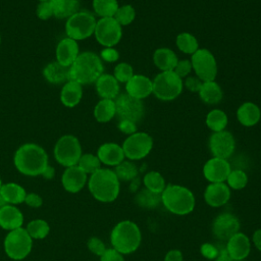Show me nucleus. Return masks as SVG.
I'll return each mask as SVG.
<instances>
[{"mask_svg": "<svg viewBox=\"0 0 261 261\" xmlns=\"http://www.w3.org/2000/svg\"><path fill=\"white\" fill-rule=\"evenodd\" d=\"M13 162L20 173L29 176L42 175L49 165L46 151L35 143L21 145L14 154Z\"/></svg>", "mask_w": 261, "mask_h": 261, "instance_id": "nucleus-1", "label": "nucleus"}, {"mask_svg": "<svg viewBox=\"0 0 261 261\" xmlns=\"http://www.w3.org/2000/svg\"><path fill=\"white\" fill-rule=\"evenodd\" d=\"M104 66L100 56L91 51L79 54L68 69V80L81 85L95 83L103 74Z\"/></svg>", "mask_w": 261, "mask_h": 261, "instance_id": "nucleus-2", "label": "nucleus"}, {"mask_svg": "<svg viewBox=\"0 0 261 261\" xmlns=\"http://www.w3.org/2000/svg\"><path fill=\"white\" fill-rule=\"evenodd\" d=\"M88 188L96 200L103 203H110L118 197L120 182L114 170L100 168L90 175Z\"/></svg>", "mask_w": 261, "mask_h": 261, "instance_id": "nucleus-3", "label": "nucleus"}, {"mask_svg": "<svg viewBox=\"0 0 261 261\" xmlns=\"http://www.w3.org/2000/svg\"><path fill=\"white\" fill-rule=\"evenodd\" d=\"M141 229L138 224L132 220L119 221L110 232V243L112 248L122 255L136 252L141 245Z\"/></svg>", "mask_w": 261, "mask_h": 261, "instance_id": "nucleus-4", "label": "nucleus"}, {"mask_svg": "<svg viewBox=\"0 0 261 261\" xmlns=\"http://www.w3.org/2000/svg\"><path fill=\"white\" fill-rule=\"evenodd\" d=\"M160 196L166 210L175 215L190 214L196 205L193 192L180 185H167Z\"/></svg>", "mask_w": 261, "mask_h": 261, "instance_id": "nucleus-5", "label": "nucleus"}, {"mask_svg": "<svg viewBox=\"0 0 261 261\" xmlns=\"http://www.w3.org/2000/svg\"><path fill=\"white\" fill-rule=\"evenodd\" d=\"M153 94L162 101H171L178 97L184 88L182 79L173 70L161 71L152 81Z\"/></svg>", "mask_w": 261, "mask_h": 261, "instance_id": "nucleus-6", "label": "nucleus"}, {"mask_svg": "<svg viewBox=\"0 0 261 261\" xmlns=\"http://www.w3.org/2000/svg\"><path fill=\"white\" fill-rule=\"evenodd\" d=\"M96 18L89 11H77L69 16L65 22L66 37L77 41L85 40L94 35Z\"/></svg>", "mask_w": 261, "mask_h": 261, "instance_id": "nucleus-7", "label": "nucleus"}, {"mask_svg": "<svg viewBox=\"0 0 261 261\" xmlns=\"http://www.w3.org/2000/svg\"><path fill=\"white\" fill-rule=\"evenodd\" d=\"M54 158L62 166L76 165L82 156V146L79 139L72 135H64L54 146Z\"/></svg>", "mask_w": 261, "mask_h": 261, "instance_id": "nucleus-8", "label": "nucleus"}, {"mask_svg": "<svg viewBox=\"0 0 261 261\" xmlns=\"http://www.w3.org/2000/svg\"><path fill=\"white\" fill-rule=\"evenodd\" d=\"M32 247L33 239L22 227L10 230L4 240L5 253L13 260L24 259L31 253Z\"/></svg>", "mask_w": 261, "mask_h": 261, "instance_id": "nucleus-9", "label": "nucleus"}, {"mask_svg": "<svg viewBox=\"0 0 261 261\" xmlns=\"http://www.w3.org/2000/svg\"><path fill=\"white\" fill-rule=\"evenodd\" d=\"M124 156L129 160H140L145 158L153 148V139L144 132H136L129 135L122 144Z\"/></svg>", "mask_w": 261, "mask_h": 261, "instance_id": "nucleus-10", "label": "nucleus"}, {"mask_svg": "<svg viewBox=\"0 0 261 261\" xmlns=\"http://www.w3.org/2000/svg\"><path fill=\"white\" fill-rule=\"evenodd\" d=\"M192 68L202 82L214 81L217 74V64L214 55L207 49H198L192 54Z\"/></svg>", "mask_w": 261, "mask_h": 261, "instance_id": "nucleus-11", "label": "nucleus"}, {"mask_svg": "<svg viewBox=\"0 0 261 261\" xmlns=\"http://www.w3.org/2000/svg\"><path fill=\"white\" fill-rule=\"evenodd\" d=\"M94 35L100 45L114 47L122 37L121 25L114 17H103L97 20Z\"/></svg>", "mask_w": 261, "mask_h": 261, "instance_id": "nucleus-12", "label": "nucleus"}, {"mask_svg": "<svg viewBox=\"0 0 261 261\" xmlns=\"http://www.w3.org/2000/svg\"><path fill=\"white\" fill-rule=\"evenodd\" d=\"M114 103L116 115L119 119H127L137 123L144 116L145 108L142 101L127 93L118 95L114 99Z\"/></svg>", "mask_w": 261, "mask_h": 261, "instance_id": "nucleus-13", "label": "nucleus"}, {"mask_svg": "<svg viewBox=\"0 0 261 261\" xmlns=\"http://www.w3.org/2000/svg\"><path fill=\"white\" fill-rule=\"evenodd\" d=\"M240 221L238 217L229 212L218 214L212 222V233L220 241H227L240 231Z\"/></svg>", "mask_w": 261, "mask_h": 261, "instance_id": "nucleus-14", "label": "nucleus"}, {"mask_svg": "<svg viewBox=\"0 0 261 261\" xmlns=\"http://www.w3.org/2000/svg\"><path fill=\"white\" fill-rule=\"evenodd\" d=\"M234 148V138L225 129L213 133L209 139V149L213 157L227 159L233 153Z\"/></svg>", "mask_w": 261, "mask_h": 261, "instance_id": "nucleus-15", "label": "nucleus"}, {"mask_svg": "<svg viewBox=\"0 0 261 261\" xmlns=\"http://www.w3.org/2000/svg\"><path fill=\"white\" fill-rule=\"evenodd\" d=\"M231 170L227 159L212 157L203 166V175L209 182H224Z\"/></svg>", "mask_w": 261, "mask_h": 261, "instance_id": "nucleus-16", "label": "nucleus"}, {"mask_svg": "<svg viewBox=\"0 0 261 261\" xmlns=\"http://www.w3.org/2000/svg\"><path fill=\"white\" fill-rule=\"evenodd\" d=\"M233 261L245 260L251 251V241L244 232H237L226 241L224 246Z\"/></svg>", "mask_w": 261, "mask_h": 261, "instance_id": "nucleus-17", "label": "nucleus"}, {"mask_svg": "<svg viewBox=\"0 0 261 261\" xmlns=\"http://www.w3.org/2000/svg\"><path fill=\"white\" fill-rule=\"evenodd\" d=\"M230 198V189L224 182H210L204 191L206 204L213 208L225 205Z\"/></svg>", "mask_w": 261, "mask_h": 261, "instance_id": "nucleus-18", "label": "nucleus"}, {"mask_svg": "<svg viewBox=\"0 0 261 261\" xmlns=\"http://www.w3.org/2000/svg\"><path fill=\"white\" fill-rule=\"evenodd\" d=\"M80 54L77 42L65 37L61 39L56 46V61L65 67H69Z\"/></svg>", "mask_w": 261, "mask_h": 261, "instance_id": "nucleus-19", "label": "nucleus"}, {"mask_svg": "<svg viewBox=\"0 0 261 261\" xmlns=\"http://www.w3.org/2000/svg\"><path fill=\"white\" fill-rule=\"evenodd\" d=\"M88 180V174L77 165L66 167L61 176V182L65 191L69 193L80 192Z\"/></svg>", "mask_w": 261, "mask_h": 261, "instance_id": "nucleus-20", "label": "nucleus"}, {"mask_svg": "<svg viewBox=\"0 0 261 261\" xmlns=\"http://www.w3.org/2000/svg\"><path fill=\"white\" fill-rule=\"evenodd\" d=\"M126 93L137 99H144L153 92L152 81L143 74H134L125 85Z\"/></svg>", "mask_w": 261, "mask_h": 261, "instance_id": "nucleus-21", "label": "nucleus"}, {"mask_svg": "<svg viewBox=\"0 0 261 261\" xmlns=\"http://www.w3.org/2000/svg\"><path fill=\"white\" fill-rule=\"evenodd\" d=\"M97 156L101 163L114 167L121 163L125 158L122 147L116 143L102 144L98 148Z\"/></svg>", "mask_w": 261, "mask_h": 261, "instance_id": "nucleus-22", "label": "nucleus"}, {"mask_svg": "<svg viewBox=\"0 0 261 261\" xmlns=\"http://www.w3.org/2000/svg\"><path fill=\"white\" fill-rule=\"evenodd\" d=\"M23 215L14 205L5 204L0 209V226L6 230H13L21 227Z\"/></svg>", "mask_w": 261, "mask_h": 261, "instance_id": "nucleus-23", "label": "nucleus"}, {"mask_svg": "<svg viewBox=\"0 0 261 261\" xmlns=\"http://www.w3.org/2000/svg\"><path fill=\"white\" fill-rule=\"evenodd\" d=\"M95 85L96 91L101 99L114 100L119 94V83L112 74H101L95 82Z\"/></svg>", "mask_w": 261, "mask_h": 261, "instance_id": "nucleus-24", "label": "nucleus"}, {"mask_svg": "<svg viewBox=\"0 0 261 261\" xmlns=\"http://www.w3.org/2000/svg\"><path fill=\"white\" fill-rule=\"evenodd\" d=\"M83 98V88L82 85L73 82V81H67L61 91H60V101L61 103L68 107L72 108L75 107Z\"/></svg>", "mask_w": 261, "mask_h": 261, "instance_id": "nucleus-25", "label": "nucleus"}, {"mask_svg": "<svg viewBox=\"0 0 261 261\" xmlns=\"http://www.w3.org/2000/svg\"><path fill=\"white\" fill-rule=\"evenodd\" d=\"M237 118L244 126H253L261 118L260 108L253 102H245L238 108Z\"/></svg>", "mask_w": 261, "mask_h": 261, "instance_id": "nucleus-26", "label": "nucleus"}, {"mask_svg": "<svg viewBox=\"0 0 261 261\" xmlns=\"http://www.w3.org/2000/svg\"><path fill=\"white\" fill-rule=\"evenodd\" d=\"M153 61L161 71H169L174 69L178 59L171 49L159 48L153 54Z\"/></svg>", "mask_w": 261, "mask_h": 261, "instance_id": "nucleus-27", "label": "nucleus"}, {"mask_svg": "<svg viewBox=\"0 0 261 261\" xmlns=\"http://www.w3.org/2000/svg\"><path fill=\"white\" fill-rule=\"evenodd\" d=\"M27 196V193L24 189L15 184V182H8V184H2L0 188V197L4 200L6 204H19L24 202V198Z\"/></svg>", "mask_w": 261, "mask_h": 261, "instance_id": "nucleus-28", "label": "nucleus"}, {"mask_svg": "<svg viewBox=\"0 0 261 261\" xmlns=\"http://www.w3.org/2000/svg\"><path fill=\"white\" fill-rule=\"evenodd\" d=\"M68 69L69 67H65L57 61H53L45 66L43 75L50 84H61L68 81Z\"/></svg>", "mask_w": 261, "mask_h": 261, "instance_id": "nucleus-29", "label": "nucleus"}, {"mask_svg": "<svg viewBox=\"0 0 261 261\" xmlns=\"http://www.w3.org/2000/svg\"><path fill=\"white\" fill-rule=\"evenodd\" d=\"M201 100L206 104H217L222 99V91L215 81L203 82L200 91L198 92Z\"/></svg>", "mask_w": 261, "mask_h": 261, "instance_id": "nucleus-30", "label": "nucleus"}, {"mask_svg": "<svg viewBox=\"0 0 261 261\" xmlns=\"http://www.w3.org/2000/svg\"><path fill=\"white\" fill-rule=\"evenodd\" d=\"M54 16L57 18H68L79 11L80 0H50Z\"/></svg>", "mask_w": 261, "mask_h": 261, "instance_id": "nucleus-31", "label": "nucleus"}, {"mask_svg": "<svg viewBox=\"0 0 261 261\" xmlns=\"http://www.w3.org/2000/svg\"><path fill=\"white\" fill-rule=\"evenodd\" d=\"M116 115L114 100L101 99L94 108V117L99 122H108Z\"/></svg>", "mask_w": 261, "mask_h": 261, "instance_id": "nucleus-32", "label": "nucleus"}, {"mask_svg": "<svg viewBox=\"0 0 261 261\" xmlns=\"http://www.w3.org/2000/svg\"><path fill=\"white\" fill-rule=\"evenodd\" d=\"M227 122L226 113L220 109H213L206 116V125L214 133L224 130Z\"/></svg>", "mask_w": 261, "mask_h": 261, "instance_id": "nucleus-33", "label": "nucleus"}, {"mask_svg": "<svg viewBox=\"0 0 261 261\" xmlns=\"http://www.w3.org/2000/svg\"><path fill=\"white\" fill-rule=\"evenodd\" d=\"M143 184L145 189L156 194H161L166 187L164 177L161 175V173L154 170L149 171L144 175Z\"/></svg>", "mask_w": 261, "mask_h": 261, "instance_id": "nucleus-34", "label": "nucleus"}, {"mask_svg": "<svg viewBox=\"0 0 261 261\" xmlns=\"http://www.w3.org/2000/svg\"><path fill=\"white\" fill-rule=\"evenodd\" d=\"M135 201L138 206L142 208L153 209L157 207L158 204L161 202V196L160 194H156L147 189H143L136 195Z\"/></svg>", "mask_w": 261, "mask_h": 261, "instance_id": "nucleus-35", "label": "nucleus"}, {"mask_svg": "<svg viewBox=\"0 0 261 261\" xmlns=\"http://www.w3.org/2000/svg\"><path fill=\"white\" fill-rule=\"evenodd\" d=\"M118 7L117 0H93V9L101 18L113 17Z\"/></svg>", "mask_w": 261, "mask_h": 261, "instance_id": "nucleus-36", "label": "nucleus"}, {"mask_svg": "<svg viewBox=\"0 0 261 261\" xmlns=\"http://www.w3.org/2000/svg\"><path fill=\"white\" fill-rule=\"evenodd\" d=\"M177 48L186 54H194L198 48V41L195 36L190 33H180L175 40Z\"/></svg>", "mask_w": 261, "mask_h": 261, "instance_id": "nucleus-37", "label": "nucleus"}, {"mask_svg": "<svg viewBox=\"0 0 261 261\" xmlns=\"http://www.w3.org/2000/svg\"><path fill=\"white\" fill-rule=\"evenodd\" d=\"M114 172L116 176L118 177L119 181H128L133 180L137 177L138 175V167L130 161H125L123 160L121 163L115 166Z\"/></svg>", "mask_w": 261, "mask_h": 261, "instance_id": "nucleus-38", "label": "nucleus"}, {"mask_svg": "<svg viewBox=\"0 0 261 261\" xmlns=\"http://www.w3.org/2000/svg\"><path fill=\"white\" fill-rule=\"evenodd\" d=\"M25 230L32 239H44L50 231L49 224L43 219H35L28 223Z\"/></svg>", "mask_w": 261, "mask_h": 261, "instance_id": "nucleus-39", "label": "nucleus"}, {"mask_svg": "<svg viewBox=\"0 0 261 261\" xmlns=\"http://www.w3.org/2000/svg\"><path fill=\"white\" fill-rule=\"evenodd\" d=\"M76 165L85 173L90 174V175L101 168V162H100L98 156L94 155V154H90V153L82 154Z\"/></svg>", "mask_w": 261, "mask_h": 261, "instance_id": "nucleus-40", "label": "nucleus"}, {"mask_svg": "<svg viewBox=\"0 0 261 261\" xmlns=\"http://www.w3.org/2000/svg\"><path fill=\"white\" fill-rule=\"evenodd\" d=\"M229 189L232 190H242L248 184V175L245 171L241 169L230 170L226 180H225Z\"/></svg>", "mask_w": 261, "mask_h": 261, "instance_id": "nucleus-41", "label": "nucleus"}, {"mask_svg": "<svg viewBox=\"0 0 261 261\" xmlns=\"http://www.w3.org/2000/svg\"><path fill=\"white\" fill-rule=\"evenodd\" d=\"M114 19L122 27L132 23L136 17V10L132 5L119 6L114 14Z\"/></svg>", "mask_w": 261, "mask_h": 261, "instance_id": "nucleus-42", "label": "nucleus"}, {"mask_svg": "<svg viewBox=\"0 0 261 261\" xmlns=\"http://www.w3.org/2000/svg\"><path fill=\"white\" fill-rule=\"evenodd\" d=\"M134 75V69L130 64L126 62H120L116 64L114 68L113 76L117 80L118 83H127Z\"/></svg>", "mask_w": 261, "mask_h": 261, "instance_id": "nucleus-43", "label": "nucleus"}, {"mask_svg": "<svg viewBox=\"0 0 261 261\" xmlns=\"http://www.w3.org/2000/svg\"><path fill=\"white\" fill-rule=\"evenodd\" d=\"M36 13H37V16L42 20H47L48 18L54 16V11H53L51 2L50 1L40 2L37 6Z\"/></svg>", "mask_w": 261, "mask_h": 261, "instance_id": "nucleus-44", "label": "nucleus"}, {"mask_svg": "<svg viewBox=\"0 0 261 261\" xmlns=\"http://www.w3.org/2000/svg\"><path fill=\"white\" fill-rule=\"evenodd\" d=\"M200 252L204 258L209 260H214L219 253V246H216L210 243H204L200 248Z\"/></svg>", "mask_w": 261, "mask_h": 261, "instance_id": "nucleus-45", "label": "nucleus"}, {"mask_svg": "<svg viewBox=\"0 0 261 261\" xmlns=\"http://www.w3.org/2000/svg\"><path fill=\"white\" fill-rule=\"evenodd\" d=\"M88 248L93 254H95L97 256H101L106 251V247H105L104 243L96 237H92L88 241Z\"/></svg>", "mask_w": 261, "mask_h": 261, "instance_id": "nucleus-46", "label": "nucleus"}, {"mask_svg": "<svg viewBox=\"0 0 261 261\" xmlns=\"http://www.w3.org/2000/svg\"><path fill=\"white\" fill-rule=\"evenodd\" d=\"M191 70H192V63H191L190 60H187V59L178 60L176 65H175V67H174V69H173V71L180 79L188 76L189 73L191 72Z\"/></svg>", "mask_w": 261, "mask_h": 261, "instance_id": "nucleus-47", "label": "nucleus"}, {"mask_svg": "<svg viewBox=\"0 0 261 261\" xmlns=\"http://www.w3.org/2000/svg\"><path fill=\"white\" fill-rule=\"evenodd\" d=\"M100 58L106 62H115L119 58V53L113 47H105L100 53Z\"/></svg>", "mask_w": 261, "mask_h": 261, "instance_id": "nucleus-48", "label": "nucleus"}, {"mask_svg": "<svg viewBox=\"0 0 261 261\" xmlns=\"http://www.w3.org/2000/svg\"><path fill=\"white\" fill-rule=\"evenodd\" d=\"M100 261H124L123 255L113 248L106 249V251L100 256Z\"/></svg>", "mask_w": 261, "mask_h": 261, "instance_id": "nucleus-49", "label": "nucleus"}, {"mask_svg": "<svg viewBox=\"0 0 261 261\" xmlns=\"http://www.w3.org/2000/svg\"><path fill=\"white\" fill-rule=\"evenodd\" d=\"M118 129L126 135H133L137 132V123L127 119H119L118 122Z\"/></svg>", "mask_w": 261, "mask_h": 261, "instance_id": "nucleus-50", "label": "nucleus"}, {"mask_svg": "<svg viewBox=\"0 0 261 261\" xmlns=\"http://www.w3.org/2000/svg\"><path fill=\"white\" fill-rule=\"evenodd\" d=\"M202 84L203 82L198 76H193V75L187 76L185 81L186 88L191 92H199L202 87Z\"/></svg>", "mask_w": 261, "mask_h": 261, "instance_id": "nucleus-51", "label": "nucleus"}, {"mask_svg": "<svg viewBox=\"0 0 261 261\" xmlns=\"http://www.w3.org/2000/svg\"><path fill=\"white\" fill-rule=\"evenodd\" d=\"M24 202L28 206L33 207V208H38L42 205L43 201L42 198L36 194V193H31V194H27L25 198H24Z\"/></svg>", "mask_w": 261, "mask_h": 261, "instance_id": "nucleus-52", "label": "nucleus"}, {"mask_svg": "<svg viewBox=\"0 0 261 261\" xmlns=\"http://www.w3.org/2000/svg\"><path fill=\"white\" fill-rule=\"evenodd\" d=\"M182 260H184L182 253L177 249L169 250L165 254L164 259H163V261H182Z\"/></svg>", "mask_w": 261, "mask_h": 261, "instance_id": "nucleus-53", "label": "nucleus"}, {"mask_svg": "<svg viewBox=\"0 0 261 261\" xmlns=\"http://www.w3.org/2000/svg\"><path fill=\"white\" fill-rule=\"evenodd\" d=\"M213 261H233L227 253L225 247H219V253Z\"/></svg>", "mask_w": 261, "mask_h": 261, "instance_id": "nucleus-54", "label": "nucleus"}, {"mask_svg": "<svg viewBox=\"0 0 261 261\" xmlns=\"http://www.w3.org/2000/svg\"><path fill=\"white\" fill-rule=\"evenodd\" d=\"M252 242L255 246V248L261 252V228L254 231L252 236Z\"/></svg>", "mask_w": 261, "mask_h": 261, "instance_id": "nucleus-55", "label": "nucleus"}, {"mask_svg": "<svg viewBox=\"0 0 261 261\" xmlns=\"http://www.w3.org/2000/svg\"><path fill=\"white\" fill-rule=\"evenodd\" d=\"M44 177H46V178H48V179H50V178H52L53 177V175H54V168L53 167H51L50 165H48V167L45 169V171L43 172V174H42Z\"/></svg>", "mask_w": 261, "mask_h": 261, "instance_id": "nucleus-56", "label": "nucleus"}, {"mask_svg": "<svg viewBox=\"0 0 261 261\" xmlns=\"http://www.w3.org/2000/svg\"><path fill=\"white\" fill-rule=\"evenodd\" d=\"M5 204H6V203L4 202V200H3V199L0 197V209H1V208H2V207L5 205Z\"/></svg>", "mask_w": 261, "mask_h": 261, "instance_id": "nucleus-57", "label": "nucleus"}, {"mask_svg": "<svg viewBox=\"0 0 261 261\" xmlns=\"http://www.w3.org/2000/svg\"><path fill=\"white\" fill-rule=\"evenodd\" d=\"M40 2H43V1H50V0H39Z\"/></svg>", "mask_w": 261, "mask_h": 261, "instance_id": "nucleus-58", "label": "nucleus"}, {"mask_svg": "<svg viewBox=\"0 0 261 261\" xmlns=\"http://www.w3.org/2000/svg\"><path fill=\"white\" fill-rule=\"evenodd\" d=\"M1 186H2V181H1V178H0V188H1Z\"/></svg>", "mask_w": 261, "mask_h": 261, "instance_id": "nucleus-59", "label": "nucleus"}, {"mask_svg": "<svg viewBox=\"0 0 261 261\" xmlns=\"http://www.w3.org/2000/svg\"><path fill=\"white\" fill-rule=\"evenodd\" d=\"M0 44H1V35H0Z\"/></svg>", "mask_w": 261, "mask_h": 261, "instance_id": "nucleus-60", "label": "nucleus"}, {"mask_svg": "<svg viewBox=\"0 0 261 261\" xmlns=\"http://www.w3.org/2000/svg\"><path fill=\"white\" fill-rule=\"evenodd\" d=\"M242 261H244V260H242Z\"/></svg>", "mask_w": 261, "mask_h": 261, "instance_id": "nucleus-61", "label": "nucleus"}]
</instances>
